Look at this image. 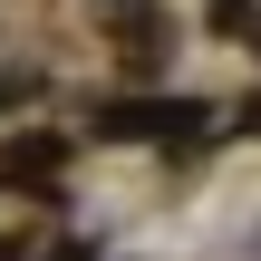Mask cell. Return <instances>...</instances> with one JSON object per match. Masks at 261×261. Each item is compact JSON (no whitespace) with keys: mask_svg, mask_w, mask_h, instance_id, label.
<instances>
[{"mask_svg":"<svg viewBox=\"0 0 261 261\" xmlns=\"http://www.w3.org/2000/svg\"><path fill=\"white\" fill-rule=\"evenodd\" d=\"M97 126H107V136H194L203 107H184V97H174V107H107Z\"/></svg>","mask_w":261,"mask_h":261,"instance_id":"obj_1","label":"cell"},{"mask_svg":"<svg viewBox=\"0 0 261 261\" xmlns=\"http://www.w3.org/2000/svg\"><path fill=\"white\" fill-rule=\"evenodd\" d=\"M10 174H58V145H48V136H29V145H10Z\"/></svg>","mask_w":261,"mask_h":261,"instance_id":"obj_2","label":"cell"},{"mask_svg":"<svg viewBox=\"0 0 261 261\" xmlns=\"http://www.w3.org/2000/svg\"><path fill=\"white\" fill-rule=\"evenodd\" d=\"M0 261H29V252H19V242H0Z\"/></svg>","mask_w":261,"mask_h":261,"instance_id":"obj_3","label":"cell"}]
</instances>
